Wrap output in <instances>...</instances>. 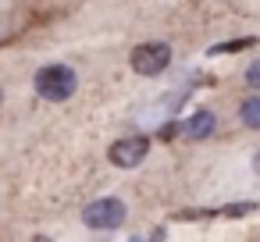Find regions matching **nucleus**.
Segmentation results:
<instances>
[{
	"label": "nucleus",
	"mask_w": 260,
	"mask_h": 242,
	"mask_svg": "<svg viewBox=\"0 0 260 242\" xmlns=\"http://www.w3.org/2000/svg\"><path fill=\"white\" fill-rule=\"evenodd\" d=\"M32 82H36V93L43 100H50V103H61L79 89V79H75V72L68 64H47V68L36 72Z\"/></svg>",
	"instance_id": "f257e3e1"
},
{
	"label": "nucleus",
	"mask_w": 260,
	"mask_h": 242,
	"mask_svg": "<svg viewBox=\"0 0 260 242\" xmlns=\"http://www.w3.org/2000/svg\"><path fill=\"white\" fill-rule=\"evenodd\" d=\"M171 64V47L168 43H139L136 50H132V72H139V75H146V79H153V75H160L164 68Z\"/></svg>",
	"instance_id": "f03ea898"
},
{
	"label": "nucleus",
	"mask_w": 260,
	"mask_h": 242,
	"mask_svg": "<svg viewBox=\"0 0 260 242\" xmlns=\"http://www.w3.org/2000/svg\"><path fill=\"white\" fill-rule=\"evenodd\" d=\"M82 221L89 228H96V231H111V228H118L125 221V203L118 196H104V199H96V203H89L82 210Z\"/></svg>",
	"instance_id": "7ed1b4c3"
},
{
	"label": "nucleus",
	"mask_w": 260,
	"mask_h": 242,
	"mask_svg": "<svg viewBox=\"0 0 260 242\" xmlns=\"http://www.w3.org/2000/svg\"><path fill=\"white\" fill-rule=\"evenodd\" d=\"M146 153H150V139L146 135H125V139H118L107 150V157H111L114 167H139L146 160Z\"/></svg>",
	"instance_id": "20e7f679"
},
{
	"label": "nucleus",
	"mask_w": 260,
	"mask_h": 242,
	"mask_svg": "<svg viewBox=\"0 0 260 242\" xmlns=\"http://www.w3.org/2000/svg\"><path fill=\"white\" fill-rule=\"evenodd\" d=\"M214 128H217V118H214L210 111H196L192 118H185V121H182V132H185L189 139H207Z\"/></svg>",
	"instance_id": "39448f33"
},
{
	"label": "nucleus",
	"mask_w": 260,
	"mask_h": 242,
	"mask_svg": "<svg viewBox=\"0 0 260 242\" xmlns=\"http://www.w3.org/2000/svg\"><path fill=\"white\" fill-rule=\"evenodd\" d=\"M239 118L246 128H260V96H246L239 103Z\"/></svg>",
	"instance_id": "423d86ee"
},
{
	"label": "nucleus",
	"mask_w": 260,
	"mask_h": 242,
	"mask_svg": "<svg viewBox=\"0 0 260 242\" xmlns=\"http://www.w3.org/2000/svg\"><path fill=\"white\" fill-rule=\"evenodd\" d=\"M256 40L253 36H242V40H232V43H217L210 54H235V50H242V47H253Z\"/></svg>",
	"instance_id": "0eeeda50"
},
{
	"label": "nucleus",
	"mask_w": 260,
	"mask_h": 242,
	"mask_svg": "<svg viewBox=\"0 0 260 242\" xmlns=\"http://www.w3.org/2000/svg\"><path fill=\"white\" fill-rule=\"evenodd\" d=\"M246 86H249V89H260V61H253V64L246 68Z\"/></svg>",
	"instance_id": "6e6552de"
},
{
	"label": "nucleus",
	"mask_w": 260,
	"mask_h": 242,
	"mask_svg": "<svg viewBox=\"0 0 260 242\" xmlns=\"http://www.w3.org/2000/svg\"><path fill=\"white\" fill-rule=\"evenodd\" d=\"M253 210V203H232V206H224L221 214H228V217H242V214H249Z\"/></svg>",
	"instance_id": "1a4fd4ad"
},
{
	"label": "nucleus",
	"mask_w": 260,
	"mask_h": 242,
	"mask_svg": "<svg viewBox=\"0 0 260 242\" xmlns=\"http://www.w3.org/2000/svg\"><path fill=\"white\" fill-rule=\"evenodd\" d=\"M253 171L260 175V150H256V157H253Z\"/></svg>",
	"instance_id": "9d476101"
}]
</instances>
